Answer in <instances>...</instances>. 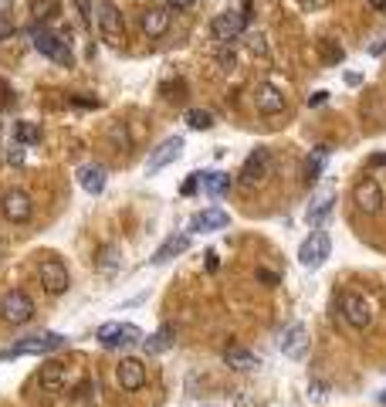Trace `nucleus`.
<instances>
[{"instance_id": "72a5a7b5", "label": "nucleus", "mask_w": 386, "mask_h": 407, "mask_svg": "<svg viewBox=\"0 0 386 407\" xmlns=\"http://www.w3.org/2000/svg\"><path fill=\"white\" fill-rule=\"evenodd\" d=\"M325 99H329V92H312L309 105H312V109H315V105H325Z\"/></svg>"}, {"instance_id": "9d476101", "label": "nucleus", "mask_w": 386, "mask_h": 407, "mask_svg": "<svg viewBox=\"0 0 386 407\" xmlns=\"http://www.w3.org/2000/svg\"><path fill=\"white\" fill-rule=\"evenodd\" d=\"M0 210H3V217L10 224H24V221H31V214H34V204H31V197H27L24 190H7L0 197Z\"/></svg>"}, {"instance_id": "4468645a", "label": "nucleus", "mask_w": 386, "mask_h": 407, "mask_svg": "<svg viewBox=\"0 0 386 407\" xmlns=\"http://www.w3.org/2000/svg\"><path fill=\"white\" fill-rule=\"evenodd\" d=\"M115 381H119V387L122 390H143L146 387V367L139 363V360H132V356H126V360H119L115 363Z\"/></svg>"}, {"instance_id": "0eeeda50", "label": "nucleus", "mask_w": 386, "mask_h": 407, "mask_svg": "<svg viewBox=\"0 0 386 407\" xmlns=\"http://www.w3.org/2000/svg\"><path fill=\"white\" fill-rule=\"evenodd\" d=\"M244 24H248V14H241V10H224V14H217V17L210 21V38H214L217 45H234V41L241 38Z\"/></svg>"}, {"instance_id": "c9c22d12", "label": "nucleus", "mask_w": 386, "mask_h": 407, "mask_svg": "<svg viewBox=\"0 0 386 407\" xmlns=\"http://www.w3.org/2000/svg\"><path fill=\"white\" fill-rule=\"evenodd\" d=\"M220 65H234V48H227V45L220 51Z\"/></svg>"}, {"instance_id": "c756f323", "label": "nucleus", "mask_w": 386, "mask_h": 407, "mask_svg": "<svg viewBox=\"0 0 386 407\" xmlns=\"http://www.w3.org/2000/svg\"><path fill=\"white\" fill-rule=\"evenodd\" d=\"M200 177H204V174H190V177H186V183L180 187V194H183V197L197 194V187H200Z\"/></svg>"}, {"instance_id": "7ed1b4c3", "label": "nucleus", "mask_w": 386, "mask_h": 407, "mask_svg": "<svg viewBox=\"0 0 386 407\" xmlns=\"http://www.w3.org/2000/svg\"><path fill=\"white\" fill-rule=\"evenodd\" d=\"M0 319L10 323V326H24V323L34 319V302H31V295H27L24 289L3 292V299H0Z\"/></svg>"}, {"instance_id": "5701e85b", "label": "nucleus", "mask_w": 386, "mask_h": 407, "mask_svg": "<svg viewBox=\"0 0 386 407\" xmlns=\"http://www.w3.org/2000/svg\"><path fill=\"white\" fill-rule=\"evenodd\" d=\"M105 180H108V174H105V167H99V163H88V167H81L78 170V183H81V190L85 194H92V197H99L105 190Z\"/></svg>"}, {"instance_id": "f8f14e48", "label": "nucleus", "mask_w": 386, "mask_h": 407, "mask_svg": "<svg viewBox=\"0 0 386 407\" xmlns=\"http://www.w3.org/2000/svg\"><path fill=\"white\" fill-rule=\"evenodd\" d=\"M353 204L360 207L362 214H380V210H383V190H380V183L373 177L360 180V183L353 187Z\"/></svg>"}, {"instance_id": "20e7f679", "label": "nucleus", "mask_w": 386, "mask_h": 407, "mask_svg": "<svg viewBox=\"0 0 386 407\" xmlns=\"http://www.w3.org/2000/svg\"><path fill=\"white\" fill-rule=\"evenodd\" d=\"M95 339L102 343L105 350H122V346L129 350V346L143 343V332H139V326H132V323H105V326H99Z\"/></svg>"}, {"instance_id": "4c0bfd02", "label": "nucleus", "mask_w": 386, "mask_h": 407, "mask_svg": "<svg viewBox=\"0 0 386 407\" xmlns=\"http://www.w3.org/2000/svg\"><path fill=\"white\" fill-rule=\"evenodd\" d=\"M190 3H193V0H170V10H177V7L183 10V7H190Z\"/></svg>"}, {"instance_id": "bb28decb", "label": "nucleus", "mask_w": 386, "mask_h": 407, "mask_svg": "<svg viewBox=\"0 0 386 407\" xmlns=\"http://www.w3.org/2000/svg\"><path fill=\"white\" fill-rule=\"evenodd\" d=\"M38 139H41L38 123H14V143H21V146H34Z\"/></svg>"}, {"instance_id": "423d86ee", "label": "nucleus", "mask_w": 386, "mask_h": 407, "mask_svg": "<svg viewBox=\"0 0 386 407\" xmlns=\"http://www.w3.org/2000/svg\"><path fill=\"white\" fill-rule=\"evenodd\" d=\"M339 309H342V319L353 326V330H366L373 323V302L360 295V292H342L339 299Z\"/></svg>"}, {"instance_id": "dca6fc26", "label": "nucleus", "mask_w": 386, "mask_h": 407, "mask_svg": "<svg viewBox=\"0 0 386 407\" xmlns=\"http://www.w3.org/2000/svg\"><path fill=\"white\" fill-rule=\"evenodd\" d=\"M139 24H143V34L146 38H163L170 24H173V14H170V7H150V10H143V17H139Z\"/></svg>"}, {"instance_id": "f704fd0d", "label": "nucleus", "mask_w": 386, "mask_h": 407, "mask_svg": "<svg viewBox=\"0 0 386 407\" xmlns=\"http://www.w3.org/2000/svg\"><path fill=\"white\" fill-rule=\"evenodd\" d=\"M339 58H342V51L335 48V45H329V41H325V61H339Z\"/></svg>"}, {"instance_id": "cd10ccee", "label": "nucleus", "mask_w": 386, "mask_h": 407, "mask_svg": "<svg viewBox=\"0 0 386 407\" xmlns=\"http://www.w3.org/2000/svg\"><path fill=\"white\" fill-rule=\"evenodd\" d=\"M186 123H190V129H210L214 126V112H207V109H186Z\"/></svg>"}, {"instance_id": "c85d7f7f", "label": "nucleus", "mask_w": 386, "mask_h": 407, "mask_svg": "<svg viewBox=\"0 0 386 407\" xmlns=\"http://www.w3.org/2000/svg\"><path fill=\"white\" fill-rule=\"evenodd\" d=\"M325 156H329V150H319V153H312L309 160H305V180H315L319 174H322V167H325Z\"/></svg>"}, {"instance_id": "1a4fd4ad", "label": "nucleus", "mask_w": 386, "mask_h": 407, "mask_svg": "<svg viewBox=\"0 0 386 407\" xmlns=\"http://www.w3.org/2000/svg\"><path fill=\"white\" fill-rule=\"evenodd\" d=\"M38 279H41V289H45L48 295H61V292L72 285L65 261H58V258H45V261L38 265Z\"/></svg>"}, {"instance_id": "e433bc0d", "label": "nucleus", "mask_w": 386, "mask_h": 407, "mask_svg": "<svg viewBox=\"0 0 386 407\" xmlns=\"http://www.w3.org/2000/svg\"><path fill=\"white\" fill-rule=\"evenodd\" d=\"M366 3H369L376 14H386V0H366Z\"/></svg>"}, {"instance_id": "b1692460", "label": "nucleus", "mask_w": 386, "mask_h": 407, "mask_svg": "<svg viewBox=\"0 0 386 407\" xmlns=\"http://www.w3.org/2000/svg\"><path fill=\"white\" fill-rule=\"evenodd\" d=\"M173 336H177V330L166 323V326H159V330H156L143 346H146V353H166V350L173 346Z\"/></svg>"}, {"instance_id": "aec40b11", "label": "nucleus", "mask_w": 386, "mask_h": 407, "mask_svg": "<svg viewBox=\"0 0 386 407\" xmlns=\"http://www.w3.org/2000/svg\"><path fill=\"white\" fill-rule=\"evenodd\" d=\"M183 252H190V234H170L159 248L153 252V265H166V261H173V258H180Z\"/></svg>"}, {"instance_id": "a878e982", "label": "nucleus", "mask_w": 386, "mask_h": 407, "mask_svg": "<svg viewBox=\"0 0 386 407\" xmlns=\"http://www.w3.org/2000/svg\"><path fill=\"white\" fill-rule=\"evenodd\" d=\"M31 14L34 21H58L61 17V0H31Z\"/></svg>"}, {"instance_id": "58836bf2", "label": "nucleus", "mask_w": 386, "mask_h": 407, "mask_svg": "<svg viewBox=\"0 0 386 407\" xmlns=\"http://www.w3.org/2000/svg\"><path fill=\"white\" fill-rule=\"evenodd\" d=\"M369 163H373V167H386V153H376V156H373Z\"/></svg>"}, {"instance_id": "ddd939ff", "label": "nucleus", "mask_w": 386, "mask_h": 407, "mask_svg": "<svg viewBox=\"0 0 386 407\" xmlns=\"http://www.w3.org/2000/svg\"><path fill=\"white\" fill-rule=\"evenodd\" d=\"M282 353L288 360H305L309 356V330H305V323H291L288 330L282 332Z\"/></svg>"}, {"instance_id": "2f4dec72", "label": "nucleus", "mask_w": 386, "mask_h": 407, "mask_svg": "<svg viewBox=\"0 0 386 407\" xmlns=\"http://www.w3.org/2000/svg\"><path fill=\"white\" fill-rule=\"evenodd\" d=\"M257 282H264V285H278V275L268 272V268H257Z\"/></svg>"}, {"instance_id": "9b49d317", "label": "nucleus", "mask_w": 386, "mask_h": 407, "mask_svg": "<svg viewBox=\"0 0 386 407\" xmlns=\"http://www.w3.org/2000/svg\"><path fill=\"white\" fill-rule=\"evenodd\" d=\"M268 170H271V150L257 146V150H251V156L244 160V167H241V183H244V187H257L261 180L268 177Z\"/></svg>"}, {"instance_id": "6e6552de", "label": "nucleus", "mask_w": 386, "mask_h": 407, "mask_svg": "<svg viewBox=\"0 0 386 407\" xmlns=\"http://www.w3.org/2000/svg\"><path fill=\"white\" fill-rule=\"evenodd\" d=\"M329 254H332V238L325 231H312L309 238L302 241V248H298V261L305 268H319Z\"/></svg>"}, {"instance_id": "6ab92c4d", "label": "nucleus", "mask_w": 386, "mask_h": 407, "mask_svg": "<svg viewBox=\"0 0 386 407\" xmlns=\"http://www.w3.org/2000/svg\"><path fill=\"white\" fill-rule=\"evenodd\" d=\"M332 204H335V190L332 187H322L315 197H312L309 210H305V217H309V224L315 228H322L325 221H329V214H332Z\"/></svg>"}, {"instance_id": "4be33fe9", "label": "nucleus", "mask_w": 386, "mask_h": 407, "mask_svg": "<svg viewBox=\"0 0 386 407\" xmlns=\"http://www.w3.org/2000/svg\"><path fill=\"white\" fill-rule=\"evenodd\" d=\"M227 224H231L227 210H220V207H207V210H200V214H193L190 231H224Z\"/></svg>"}, {"instance_id": "2eb2a0df", "label": "nucleus", "mask_w": 386, "mask_h": 407, "mask_svg": "<svg viewBox=\"0 0 386 407\" xmlns=\"http://www.w3.org/2000/svg\"><path fill=\"white\" fill-rule=\"evenodd\" d=\"M180 153H183V139L180 136H170V139H163L159 146L153 150V156L146 160V170L150 174H159V170H166L173 160H180Z\"/></svg>"}, {"instance_id": "412c9836", "label": "nucleus", "mask_w": 386, "mask_h": 407, "mask_svg": "<svg viewBox=\"0 0 386 407\" xmlns=\"http://www.w3.org/2000/svg\"><path fill=\"white\" fill-rule=\"evenodd\" d=\"M224 363H227L231 370H241V374H248V370H257V367H261L257 353H251L248 346H237V343L224 346Z\"/></svg>"}, {"instance_id": "f257e3e1", "label": "nucleus", "mask_w": 386, "mask_h": 407, "mask_svg": "<svg viewBox=\"0 0 386 407\" xmlns=\"http://www.w3.org/2000/svg\"><path fill=\"white\" fill-rule=\"evenodd\" d=\"M92 14H95V24H99V38H102L105 45L119 48L122 38H126V21H122L119 7H115L112 0H99Z\"/></svg>"}, {"instance_id": "7c9ffc66", "label": "nucleus", "mask_w": 386, "mask_h": 407, "mask_svg": "<svg viewBox=\"0 0 386 407\" xmlns=\"http://www.w3.org/2000/svg\"><path fill=\"white\" fill-rule=\"evenodd\" d=\"M10 34H14V21L7 14H0V41H7Z\"/></svg>"}, {"instance_id": "473e14b6", "label": "nucleus", "mask_w": 386, "mask_h": 407, "mask_svg": "<svg viewBox=\"0 0 386 407\" xmlns=\"http://www.w3.org/2000/svg\"><path fill=\"white\" fill-rule=\"evenodd\" d=\"M7 160H10V163H24V150H21V143H14V146H10Z\"/></svg>"}, {"instance_id": "a19ab883", "label": "nucleus", "mask_w": 386, "mask_h": 407, "mask_svg": "<svg viewBox=\"0 0 386 407\" xmlns=\"http://www.w3.org/2000/svg\"><path fill=\"white\" fill-rule=\"evenodd\" d=\"M380 404H386V390H383V394H380Z\"/></svg>"}, {"instance_id": "ea45409f", "label": "nucleus", "mask_w": 386, "mask_h": 407, "mask_svg": "<svg viewBox=\"0 0 386 407\" xmlns=\"http://www.w3.org/2000/svg\"><path fill=\"white\" fill-rule=\"evenodd\" d=\"M383 51H386V38L380 41V45H376V48H373V54H383Z\"/></svg>"}, {"instance_id": "39448f33", "label": "nucleus", "mask_w": 386, "mask_h": 407, "mask_svg": "<svg viewBox=\"0 0 386 407\" xmlns=\"http://www.w3.org/2000/svg\"><path fill=\"white\" fill-rule=\"evenodd\" d=\"M31 41H34L38 54L51 58V61H58V65H72V48H68V41H61L54 31L38 24L34 31H31Z\"/></svg>"}, {"instance_id": "f3484780", "label": "nucleus", "mask_w": 386, "mask_h": 407, "mask_svg": "<svg viewBox=\"0 0 386 407\" xmlns=\"http://www.w3.org/2000/svg\"><path fill=\"white\" fill-rule=\"evenodd\" d=\"M38 383H41L45 394H61L65 383H68V367L58 363V360H48V363L38 370Z\"/></svg>"}, {"instance_id": "393cba45", "label": "nucleus", "mask_w": 386, "mask_h": 407, "mask_svg": "<svg viewBox=\"0 0 386 407\" xmlns=\"http://www.w3.org/2000/svg\"><path fill=\"white\" fill-rule=\"evenodd\" d=\"M200 187L207 190V197H224V194L231 190V177L220 174V170H214V174H204V177H200Z\"/></svg>"}, {"instance_id": "f03ea898", "label": "nucleus", "mask_w": 386, "mask_h": 407, "mask_svg": "<svg viewBox=\"0 0 386 407\" xmlns=\"http://www.w3.org/2000/svg\"><path fill=\"white\" fill-rule=\"evenodd\" d=\"M65 346V336L61 332H38V336H27L21 343H14L10 350H3V360H10V356H48L54 350H61Z\"/></svg>"}, {"instance_id": "a211bd4d", "label": "nucleus", "mask_w": 386, "mask_h": 407, "mask_svg": "<svg viewBox=\"0 0 386 407\" xmlns=\"http://www.w3.org/2000/svg\"><path fill=\"white\" fill-rule=\"evenodd\" d=\"M255 102H257V112L261 116H278L284 109V95L278 85H271V82H261L255 89Z\"/></svg>"}]
</instances>
